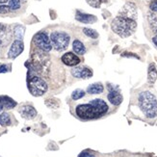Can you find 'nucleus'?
Returning <instances> with one entry per match:
<instances>
[{
  "instance_id": "4468645a",
  "label": "nucleus",
  "mask_w": 157,
  "mask_h": 157,
  "mask_svg": "<svg viewBox=\"0 0 157 157\" xmlns=\"http://www.w3.org/2000/svg\"><path fill=\"white\" fill-rule=\"evenodd\" d=\"M75 18L78 20V21L83 22V23H94V22L97 21V17H95L94 16L88 15V13H80V12L76 13Z\"/></svg>"
},
{
  "instance_id": "c756f323",
  "label": "nucleus",
  "mask_w": 157,
  "mask_h": 157,
  "mask_svg": "<svg viewBox=\"0 0 157 157\" xmlns=\"http://www.w3.org/2000/svg\"><path fill=\"white\" fill-rule=\"evenodd\" d=\"M152 42H153V44L157 46V35H155V36L152 38Z\"/></svg>"
},
{
  "instance_id": "f257e3e1",
  "label": "nucleus",
  "mask_w": 157,
  "mask_h": 157,
  "mask_svg": "<svg viewBox=\"0 0 157 157\" xmlns=\"http://www.w3.org/2000/svg\"><path fill=\"white\" fill-rule=\"evenodd\" d=\"M108 111L107 103L102 99H94L88 104H79L75 112L79 118L84 120L97 119Z\"/></svg>"
},
{
  "instance_id": "6e6552de",
  "label": "nucleus",
  "mask_w": 157,
  "mask_h": 157,
  "mask_svg": "<svg viewBox=\"0 0 157 157\" xmlns=\"http://www.w3.org/2000/svg\"><path fill=\"white\" fill-rule=\"evenodd\" d=\"M107 87L109 90V93L107 95L108 100L110 101L113 105H120L122 102V95L121 94L120 90L112 84H107Z\"/></svg>"
},
{
  "instance_id": "2eb2a0df",
  "label": "nucleus",
  "mask_w": 157,
  "mask_h": 157,
  "mask_svg": "<svg viewBox=\"0 0 157 157\" xmlns=\"http://www.w3.org/2000/svg\"><path fill=\"white\" fill-rule=\"evenodd\" d=\"M157 79V70L155 65L152 63L148 67V72H147V82L149 84H154Z\"/></svg>"
},
{
  "instance_id": "20e7f679",
  "label": "nucleus",
  "mask_w": 157,
  "mask_h": 157,
  "mask_svg": "<svg viewBox=\"0 0 157 157\" xmlns=\"http://www.w3.org/2000/svg\"><path fill=\"white\" fill-rule=\"evenodd\" d=\"M28 89L34 97H40L47 91L46 82L39 76H33L28 81Z\"/></svg>"
},
{
  "instance_id": "1a4fd4ad",
  "label": "nucleus",
  "mask_w": 157,
  "mask_h": 157,
  "mask_svg": "<svg viewBox=\"0 0 157 157\" xmlns=\"http://www.w3.org/2000/svg\"><path fill=\"white\" fill-rule=\"evenodd\" d=\"M23 49H24V44L22 43V40H16L10 47V50L8 52V57L11 59H15L19 54H21Z\"/></svg>"
},
{
  "instance_id": "5701e85b",
  "label": "nucleus",
  "mask_w": 157,
  "mask_h": 157,
  "mask_svg": "<svg viewBox=\"0 0 157 157\" xmlns=\"http://www.w3.org/2000/svg\"><path fill=\"white\" fill-rule=\"evenodd\" d=\"M86 1L89 5L94 7V8H99L102 3L107 2L108 0H86Z\"/></svg>"
},
{
  "instance_id": "a878e982",
  "label": "nucleus",
  "mask_w": 157,
  "mask_h": 157,
  "mask_svg": "<svg viewBox=\"0 0 157 157\" xmlns=\"http://www.w3.org/2000/svg\"><path fill=\"white\" fill-rule=\"evenodd\" d=\"M11 11L10 7L9 6H6V5H0V13H7Z\"/></svg>"
},
{
  "instance_id": "c85d7f7f",
  "label": "nucleus",
  "mask_w": 157,
  "mask_h": 157,
  "mask_svg": "<svg viewBox=\"0 0 157 157\" xmlns=\"http://www.w3.org/2000/svg\"><path fill=\"white\" fill-rule=\"evenodd\" d=\"M7 71H8V69H7V66H5V65L0 66V73H1V72H7Z\"/></svg>"
},
{
  "instance_id": "423d86ee",
  "label": "nucleus",
  "mask_w": 157,
  "mask_h": 157,
  "mask_svg": "<svg viewBox=\"0 0 157 157\" xmlns=\"http://www.w3.org/2000/svg\"><path fill=\"white\" fill-rule=\"evenodd\" d=\"M34 43H35V44L40 49H42L45 52L50 51L52 48L50 39L48 38V36H47V34L44 32L38 33L37 35L34 37Z\"/></svg>"
},
{
  "instance_id": "f03ea898",
  "label": "nucleus",
  "mask_w": 157,
  "mask_h": 157,
  "mask_svg": "<svg viewBox=\"0 0 157 157\" xmlns=\"http://www.w3.org/2000/svg\"><path fill=\"white\" fill-rule=\"evenodd\" d=\"M111 27L112 30L121 38H127L129 36H131L136 31L137 22H136V20L118 16L117 17H115L113 19Z\"/></svg>"
},
{
  "instance_id": "2f4dec72",
  "label": "nucleus",
  "mask_w": 157,
  "mask_h": 157,
  "mask_svg": "<svg viewBox=\"0 0 157 157\" xmlns=\"http://www.w3.org/2000/svg\"><path fill=\"white\" fill-rule=\"evenodd\" d=\"M2 109H3V105H2V103H1V101H0V112L2 111Z\"/></svg>"
},
{
  "instance_id": "a211bd4d",
  "label": "nucleus",
  "mask_w": 157,
  "mask_h": 157,
  "mask_svg": "<svg viewBox=\"0 0 157 157\" xmlns=\"http://www.w3.org/2000/svg\"><path fill=\"white\" fill-rule=\"evenodd\" d=\"M72 48H73L74 52L79 54V55H83V54L86 52V48H85L84 44H82L80 40H75L73 42V44H72Z\"/></svg>"
},
{
  "instance_id": "7c9ffc66",
  "label": "nucleus",
  "mask_w": 157,
  "mask_h": 157,
  "mask_svg": "<svg viewBox=\"0 0 157 157\" xmlns=\"http://www.w3.org/2000/svg\"><path fill=\"white\" fill-rule=\"evenodd\" d=\"M8 0H0V4H4V3H6Z\"/></svg>"
},
{
  "instance_id": "39448f33",
  "label": "nucleus",
  "mask_w": 157,
  "mask_h": 157,
  "mask_svg": "<svg viewBox=\"0 0 157 157\" xmlns=\"http://www.w3.org/2000/svg\"><path fill=\"white\" fill-rule=\"evenodd\" d=\"M50 43L57 51H63L69 46L70 36L64 32H53L50 36Z\"/></svg>"
},
{
  "instance_id": "f8f14e48",
  "label": "nucleus",
  "mask_w": 157,
  "mask_h": 157,
  "mask_svg": "<svg viewBox=\"0 0 157 157\" xmlns=\"http://www.w3.org/2000/svg\"><path fill=\"white\" fill-rule=\"evenodd\" d=\"M11 32L9 28L4 24L0 23V46H4L10 42Z\"/></svg>"
},
{
  "instance_id": "9d476101",
  "label": "nucleus",
  "mask_w": 157,
  "mask_h": 157,
  "mask_svg": "<svg viewBox=\"0 0 157 157\" xmlns=\"http://www.w3.org/2000/svg\"><path fill=\"white\" fill-rule=\"evenodd\" d=\"M71 74L76 78L87 79L93 76V71L87 67H75L71 70Z\"/></svg>"
},
{
  "instance_id": "412c9836",
  "label": "nucleus",
  "mask_w": 157,
  "mask_h": 157,
  "mask_svg": "<svg viewBox=\"0 0 157 157\" xmlns=\"http://www.w3.org/2000/svg\"><path fill=\"white\" fill-rule=\"evenodd\" d=\"M13 33H15V36H16L17 40H22V38L24 35V28L22 26H17L15 30H13Z\"/></svg>"
},
{
  "instance_id": "aec40b11",
  "label": "nucleus",
  "mask_w": 157,
  "mask_h": 157,
  "mask_svg": "<svg viewBox=\"0 0 157 157\" xmlns=\"http://www.w3.org/2000/svg\"><path fill=\"white\" fill-rule=\"evenodd\" d=\"M147 17H148V22L151 24L152 30L157 35V17L153 15V13H148Z\"/></svg>"
},
{
  "instance_id": "bb28decb",
  "label": "nucleus",
  "mask_w": 157,
  "mask_h": 157,
  "mask_svg": "<svg viewBox=\"0 0 157 157\" xmlns=\"http://www.w3.org/2000/svg\"><path fill=\"white\" fill-rule=\"evenodd\" d=\"M149 8L152 12H157V0H153V1L149 5Z\"/></svg>"
},
{
  "instance_id": "cd10ccee",
  "label": "nucleus",
  "mask_w": 157,
  "mask_h": 157,
  "mask_svg": "<svg viewBox=\"0 0 157 157\" xmlns=\"http://www.w3.org/2000/svg\"><path fill=\"white\" fill-rule=\"evenodd\" d=\"M78 157H94V155L92 154V153H90V152L83 151V152H81V153L79 154Z\"/></svg>"
},
{
  "instance_id": "6ab92c4d",
  "label": "nucleus",
  "mask_w": 157,
  "mask_h": 157,
  "mask_svg": "<svg viewBox=\"0 0 157 157\" xmlns=\"http://www.w3.org/2000/svg\"><path fill=\"white\" fill-rule=\"evenodd\" d=\"M11 124V118L8 113H2L0 115V125L8 126Z\"/></svg>"
},
{
  "instance_id": "ddd939ff",
  "label": "nucleus",
  "mask_w": 157,
  "mask_h": 157,
  "mask_svg": "<svg viewBox=\"0 0 157 157\" xmlns=\"http://www.w3.org/2000/svg\"><path fill=\"white\" fill-rule=\"evenodd\" d=\"M62 62L70 67H74L80 63V59L72 52H67L66 54H64L62 57Z\"/></svg>"
},
{
  "instance_id": "393cba45",
  "label": "nucleus",
  "mask_w": 157,
  "mask_h": 157,
  "mask_svg": "<svg viewBox=\"0 0 157 157\" xmlns=\"http://www.w3.org/2000/svg\"><path fill=\"white\" fill-rule=\"evenodd\" d=\"M9 7H10V9L13 11L18 10L20 8V0H10Z\"/></svg>"
},
{
  "instance_id": "b1692460",
  "label": "nucleus",
  "mask_w": 157,
  "mask_h": 157,
  "mask_svg": "<svg viewBox=\"0 0 157 157\" xmlns=\"http://www.w3.org/2000/svg\"><path fill=\"white\" fill-rule=\"evenodd\" d=\"M84 95H85V92L83 90H80V89H78V90H75L71 94V98L74 100H77V99L82 98Z\"/></svg>"
},
{
  "instance_id": "dca6fc26",
  "label": "nucleus",
  "mask_w": 157,
  "mask_h": 157,
  "mask_svg": "<svg viewBox=\"0 0 157 157\" xmlns=\"http://www.w3.org/2000/svg\"><path fill=\"white\" fill-rule=\"evenodd\" d=\"M0 101H1V103L3 105V108H6V109H13L17 106V102L13 99H12L11 98L7 97V95L0 97Z\"/></svg>"
},
{
  "instance_id": "0eeeda50",
  "label": "nucleus",
  "mask_w": 157,
  "mask_h": 157,
  "mask_svg": "<svg viewBox=\"0 0 157 157\" xmlns=\"http://www.w3.org/2000/svg\"><path fill=\"white\" fill-rule=\"evenodd\" d=\"M119 16L125 18L136 20L137 19V8H136L135 4L131 2H127L120 11Z\"/></svg>"
},
{
  "instance_id": "7ed1b4c3",
  "label": "nucleus",
  "mask_w": 157,
  "mask_h": 157,
  "mask_svg": "<svg viewBox=\"0 0 157 157\" xmlns=\"http://www.w3.org/2000/svg\"><path fill=\"white\" fill-rule=\"evenodd\" d=\"M139 106L147 118L152 119L157 116V99L151 92L146 91L139 94Z\"/></svg>"
},
{
  "instance_id": "9b49d317",
  "label": "nucleus",
  "mask_w": 157,
  "mask_h": 157,
  "mask_svg": "<svg viewBox=\"0 0 157 157\" xmlns=\"http://www.w3.org/2000/svg\"><path fill=\"white\" fill-rule=\"evenodd\" d=\"M19 114L26 120H32L37 116V111L31 105H24L19 109Z\"/></svg>"
},
{
  "instance_id": "4be33fe9",
  "label": "nucleus",
  "mask_w": 157,
  "mask_h": 157,
  "mask_svg": "<svg viewBox=\"0 0 157 157\" xmlns=\"http://www.w3.org/2000/svg\"><path fill=\"white\" fill-rule=\"evenodd\" d=\"M83 32H84V34L86 36H88V37H90V38H92V39H97V38H98V33L95 31V30H94V29H91V28H84L83 29Z\"/></svg>"
},
{
  "instance_id": "f3484780",
  "label": "nucleus",
  "mask_w": 157,
  "mask_h": 157,
  "mask_svg": "<svg viewBox=\"0 0 157 157\" xmlns=\"http://www.w3.org/2000/svg\"><path fill=\"white\" fill-rule=\"evenodd\" d=\"M104 91V87L101 83H94L87 88V92L91 94H98Z\"/></svg>"
}]
</instances>
